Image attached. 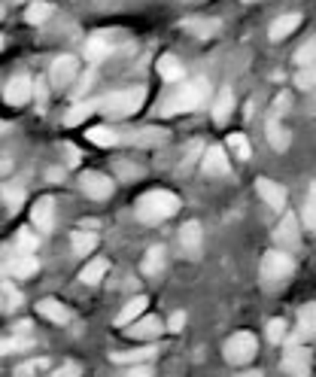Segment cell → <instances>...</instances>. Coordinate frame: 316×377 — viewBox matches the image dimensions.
<instances>
[{"label": "cell", "mask_w": 316, "mask_h": 377, "mask_svg": "<svg viewBox=\"0 0 316 377\" xmlns=\"http://www.w3.org/2000/svg\"><path fill=\"white\" fill-rule=\"evenodd\" d=\"M180 210V198L167 189H156V192H146V195L137 201V219L149 222V226H158V222L171 219L174 213Z\"/></svg>", "instance_id": "cell-1"}, {"label": "cell", "mask_w": 316, "mask_h": 377, "mask_svg": "<svg viewBox=\"0 0 316 377\" xmlns=\"http://www.w3.org/2000/svg\"><path fill=\"white\" fill-rule=\"evenodd\" d=\"M292 271H295V261H292V256L283 250H271V252H265V259H261V283H265L268 292L286 286Z\"/></svg>", "instance_id": "cell-2"}, {"label": "cell", "mask_w": 316, "mask_h": 377, "mask_svg": "<svg viewBox=\"0 0 316 377\" xmlns=\"http://www.w3.org/2000/svg\"><path fill=\"white\" fill-rule=\"evenodd\" d=\"M207 91H210V86H207L204 80H192V82H186V86L176 91L174 98H167L165 107H161V113H165V116H174V113H192V110H198V107L204 104Z\"/></svg>", "instance_id": "cell-3"}, {"label": "cell", "mask_w": 316, "mask_h": 377, "mask_svg": "<svg viewBox=\"0 0 316 377\" xmlns=\"http://www.w3.org/2000/svg\"><path fill=\"white\" fill-rule=\"evenodd\" d=\"M146 101V89H125V91H113V95H106L104 101H97V107H101V113H106V116L113 119H125L131 116V113H137Z\"/></svg>", "instance_id": "cell-4"}, {"label": "cell", "mask_w": 316, "mask_h": 377, "mask_svg": "<svg viewBox=\"0 0 316 377\" xmlns=\"http://www.w3.org/2000/svg\"><path fill=\"white\" fill-rule=\"evenodd\" d=\"M256 350H259V341H256V335H250V332H237L225 341V359L231 365H246L256 356Z\"/></svg>", "instance_id": "cell-5"}, {"label": "cell", "mask_w": 316, "mask_h": 377, "mask_svg": "<svg viewBox=\"0 0 316 377\" xmlns=\"http://www.w3.org/2000/svg\"><path fill=\"white\" fill-rule=\"evenodd\" d=\"M283 368L295 377H307L310 374V350L301 344H289L286 356H283Z\"/></svg>", "instance_id": "cell-6"}, {"label": "cell", "mask_w": 316, "mask_h": 377, "mask_svg": "<svg viewBox=\"0 0 316 377\" xmlns=\"http://www.w3.org/2000/svg\"><path fill=\"white\" fill-rule=\"evenodd\" d=\"M201 243H204V232H201V222H186L180 228V247L189 259H201Z\"/></svg>", "instance_id": "cell-7"}, {"label": "cell", "mask_w": 316, "mask_h": 377, "mask_svg": "<svg viewBox=\"0 0 316 377\" xmlns=\"http://www.w3.org/2000/svg\"><path fill=\"white\" fill-rule=\"evenodd\" d=\"M82 192H86L89 198H95V201H104V198L113 195V180L106 174H97V171H89L82 174Z\"/></svg>", "instance_id": "cell-8"}, {"label": "cell", "mask_w": 316, "mask_h": 377, "mask_svg": "<svg viewBox=\"0 0 316 377\" xmlns=\"http://www.w3.org/2000/svg\"><path fill=\"white\" fill-rule=\"evenodd\" d=\"M274 241H277V247H280L283 252L298 250V217H295V213H286V217H283V222L277 226V232H274Z\"/></svg>", "instance_id": "cell-9"}, {"label": "cell", "mask_w": 316, "mask_h": 377, "mask_svg": "<svg viewBox=\"0 0 316 377\" xmlns=\"http://www.w3.org/2000/svg\"><path fill=\"white\" fill-rule=\"evenodd\" d=\"M256 189H259V195L265 198L268 207H274V210L286 207V189H283L280 183H274V180H268V176H261V180H256Z\"/></svg>", "instance_id": "cell-10"}, {"label": "cell", "mask_w": 316, "mask_h": 377, "mask_svg": "<svg viewBox=\"0 0 316 377\" xmlns=\"http://www.w3.org/2000/svg\"><path fill=\"white\" fill-rule=\"evenodd\" d=\"M204 174L207 176H225V174H231V161L225 158V149H222V146H210V149H207Z\"/></svg>", "instance_id": "cell-11"}, {"label": "cell", "mask_w": 316, "mask_h": 377, "mask_svg": "<svg viewBox=\"0 0 316 377\" xmlns=\"http://www.w3.org/2000/svg\"><path fill=\"white\" fill-rule=\"evenodd\" d=\"M30 219H34L37 232H49L52 219H55V201H52V198H40V201L34 204V210H30Z\"/></svg>", "instance_id": "cell-12"}, {"label": "cell", "mask_w": 316, "mask_h": 377, "mask_svg": "<svg viewBox=\"0 0 316 377\" xmlns=\"http://www.w3.org/2000/svg\"><path fill=\"white\" fill-rule=\"evenodd\" d=\"M30 91H34V82H30L28 76H15L10 86H6V104H10V107H21V104H28Z\"/></svg>", "instance_id": "cell-13"}, {"label": "cell", "mask_w": 316, "mask_h": 377, "mask_svg": "<svg viewBox=\"0 0 316 377\" xmlns=\"http://www.w3.org/2000/svg\"><path fill=\"white\" fill-rule=\"evenodd\" d=\"M37 268H40L37 256H15L12 261H6V265L0 268V277H6V274H12V277H30V274H37Z\"/></svg>", "instance_id": "cell-14"}, {"label": "cell", "mask_w": 316, "mask_h": 377, "mask_svg": "<svg viewBox=\"0 0 316 377\" xmlns=\"http://www.w3.org/2000/svg\"><path fill=\"white\" fill-rule=\"evenodd\" d=\"M76 67H80V61L73 55H61L55 64H52V73H49L52 82H55V86H67V82L76 76Z\"/></svg>", "instance_id": "cell-15"}, {"label": "cell", "mask_w": 316, "mask_h": 377, "mask_svg": "<svg viewBox=\"0 0 316 377\" xmlns=\"http://www.w3.org/2000/svg\"><path fill=\"white\" fill-rule=\"evenodd\" d=\"M37 313L46 317L49 322H58V326L71 320V311H67L61 302H55V298H43V302H37Z\"/></svg>", "instance_id": "cell-16"}, {"label": "cell", "mask_w": 316, "mask_h": 377, "mask_svg": "<svg viewBox=\"0 0 316 377\" xmlns=\"http://www.w3.org/2000/svg\"><path fill=\"white\" fill-rule=\"evenodd\" d=\"M298 25H301V15L298 12H286V15H280V19L271 25V30H268V37L277 43V40H286V37L295 30Z\"/></svg>", "instance_id": "cell-17"}, {"label": "cell", "mask_w": 316, "mask_h": 377, "mask_svg": "<svg viewBox=\"0 0 316 377\" xmlns=\"http://www.w3.org/2000/svg\"><path fill=\"white\" fill-rule=\"evenodd\" d=\"M231 110H234V91L225 86L219 95H216V101H213V119H216V125H225L228 116H231Z\"/></svg>", "instance_id": "cell-18"}, {"label": "cell", "mask_w": 316, "mask_h": 377, "mask_svg": "<svg viewBox=\"0 0 316 377\" xmlns=\"http://www.w3.org/2000/svg\"><path fill=\"white\" fill-rule=\"evenodd\" d=\"M146 304H149V298H146V295L131 298V302H128L125 307H122V313H119V317H115V322H119V326H131V322H134V320H140V317H143Z\"/></svg>", "instance_id": "cell-19"}, {"label": "cell", "mask_w": 316, "mask_h": 377, "mask_svg": "<svg viewBox=\"0 0 316 377\" xmlns=\"http://www.w3.org/2000/svg\"><path fill=\"white\" fill-rule=\"evenodd\" d=\"M161 329H165V326H161L158 317H143V320H134V322H131L128 335H134V338H158Z\"/></svg>", "instance_id": "cell-20"}, {"label": "cell", "mask_w": 316, "mask_h": 377, "mask_svg": "<svg viewBox=\"0 0 316 377\" xmlns=\"http://www.w3.org/2000/svg\"><path fill=\"white\" fill-rule=\"evenodd\" d=\"M183 28H186L189 34L201 37V40L219 34V21H213V19H186V21H183Z\"/></svg>", "instance_id": "cell-21"}, {"label": "cell", "mask_w": 316, "mask_h": 377, "mask_svg": "<svg viewBox=\"0 0 316 377\" xmlns=\"http://www.w3.org/2000/svg\"><path fill=\"white\" fill-rule=\"evenodd\" d=\"M268 140H271V146L277 152H286L289 149V143H292V137H289V131L280 125L277 119L268 122Z\"/></svg>", "instance_id": "cell-22"}, {"label": "cell", "mask_w": 316, "mask_h": 377, "mask_svg": "<svg viewBox=\"0 0 316 377\" xmlns=\"http://www.w3.org/2000/svg\"><path fill=\"white\" fill-rule=\"evenodd\" d=\"M106 259H95V261H89L86 268L80 271V280L86 283V286H95V283H101L104 280V274H106Z\"/></svg>", "instance_id": "cell-23"}, {"label": "cell", "mask_w": 316, "mask_h": 377, "mask_svg": "<svg viewBox=\"0 0 316 377\" xmlns=\"http://www.w3.org/2000/svg\"><path fill=\"white\" fill-rule=\"evenodd\" d=\"M158 76L167 82H176L183 80V61H176L174 55H161L158 58Z\"/></svg>", "instance_id": "cell-24"}, {"label": "cell", "mask_w": 316, "mask_h": 377, "mask_svg": "<svg viewBox=\"0 0 316 377\" xmlns=\"http://www.w3.org/2000/svg\"><path fill=\"white\" fill-rule=\"evenodd\" d=\"M316 335V302L307 304L301 313H298V338H313Z\"/></svg>", "instance_id": "cell-25"}, {"label": "cell", "mask_w": 316, "mask_h": 377, "mask_svg": "<svg viewBox=\"0 0 316 377\" xmlns=\"http://www.w3.org/2000/svg\"><path fill=\"white\" fill-rule=\"evenodd\" d=\"M52 12H55V6L46 3V0H37V3H30V6H28L25 19L30 21V25H43V21H49V19H52Z\"/></svg>", "instance_id": "cell-26"}, {"label": "cell", "mask_w": 316, "mask_h": 377, "mask_svg": "<svg viewBox=\"0 0 316 377\" xmlns=\"http://www.w3.org/2000/svg\"><path fill=\"white\" fill-rule=\"evenodd\" d=\"M97 247V235L95 232H76L73 235V252L76 256H89Z\"/></svg>", "instance_id": "cell-27"}, {"label": "cell", "mask_w": 316, "mask_h": 377, "mask_svg": "<svg viewBox=\"0 0 316 377\" xmlns=\"http://www.w3.org/2000/svg\"><path fill=\"white\" fill-rule=\"evenodd\" d=\"M106 55H110V43L104 37H91L86 43V61H104Z\"/></svg>", "instance_id": "cell-28"}, {"label": "cell", "mask_w": 316, "mask_h": 377, "mask_svg": "<svg viewBox=\"0 0 316 377\" xmlns=\"http://www.w3.org/2000/svg\"><path fill=\"white\" fill-rule=\"evenodd\" d=\"M86 137H89V140L95 143V146H115V143H119V134H115L113 128H104V125L91 128Z\"/></svg>", "instance_id": "cell-29"}, {"label": "cell", "mask_w": 316, "mask_h": 377, "mask_svg": "<svg viewBox=\"0 0 316 377\" xmlns=\"http://www.w3.org/2000/svg\"><path fill=\"white\" fill-rule=\"evenodd\" d=\"M161 268H165V247H152L143 259V271L146 274H158Z\"/></svg>", "instance_id": "cell-30"}, {"label": "cell", "mask_w": 316, "mask_h": 377, "mask_svg": "<svg viewBox=\"0 0 316 377\" xmlns=\"http://www.w3.org/2000/svg\"><path fill=\"white\" fill-rule=\"evenodd\" d=\"M95 107L97 104H76V107H71V113L64 116V125L73 128V125H80V122H86L91 113H95Z\"/></svg>", "instance_id": "cell-31"}, {"label": "cell", "mask_w": 316, "mask_h": 377, "mask_svg": "<svg viewBox=\"0 0 316 377\" xmlns=\"http://www.w3.org/2000/svg\"><path fill=\"white\" fill-rule=\"evenodd\" d=\"M228 149L234 152L241 161H246V158H252V149H250V140H246L243 134H228Z\"/></svg>", "instance_id": "cell-32"}, {"label": "cell", "mask_w": 316, "mask_h": 377, "mask_svg": "<svg viewBox=\"0 0 316 377\" xmlns=\"http://www.w3.org/2000/svg\"><path fill=\"white\" fill-rule=\"evenodd\" d=\"M156 356L152 347H143V350H131V353H113V362H146V359Z\"/></svg>", "instance_id": "cell-33"}, {"label": "cell", "mask_w": 316, "mask_h": 377, "mask_svg": "<svg viewBox=\"0 0 316 377\" xmlns=\"http://www.w3.org/2000/svg\"><path fill=\"white\" fill-rule=\"evenodd\" d=\"M301 217H304V226L307 228H316V180L310 183V192H307V201H304Z\"/></svg>", "instance_id": "cell-34"}, {"label": "cell", "mask_w": 316, "mask_h": 377, "mask_svg": "<svg viewBox=\"0 0 316 377\" xmlns=\"http://www.w3.org/2000/svg\"><path fill=\"white\" fill-rule=\"evenodd\" d=\"M28 347H34L30 338H0V356L15 353V350H28Z\"/></svg>", "instance_id": "cell-35"}, {"label": "cell", "mask_w": 316, "mask_h": 377, "mask_svg": "<svg viewBox=\"0 0 316 377\" xmlns=\"http://www.w3.org/2000/svg\"><path fill=\"white\" fill-rule=\"evenodd\" d=\"M295 61L301 67H310V64H316V37H310V40H307L301 49L295 52Z\"/></svg>", "instance_id": "cell-36"}, {"label": "cell", "mask_w": 316, "mask_h": 377, "mask_svg": "<svg viewBox=\"0 0 316 377\" xmlns=\"http://www.w3.org/2000/svg\"><path fill=\"white\" fill-rule=\"evenodd\" d=\"M15 247H19L21 256H30V252H37V235L19 232V237H15Z\"/></svg>", "instance_id": "cell-37"}, {"label": "cell", "mask_w": 316, "mask_h": 377, "mask_svg": "<svg viewBox=\"0 0 316 377\" xmlns=\"http://www.w3.org/2000/svg\"><path fill=\"white\" fill-rule=\"evenodd\" d=\"M295 86H301V89H316V64L301 67V71H298Z\"/></svg>", "instance_id": "cell-38"}, {"label": "cell", "mask_w": 316, "mask_h": 377, "mask_svg": "<svg viewBox=\"0 0 316 377\" xmlns=\"http://www.w3.org/2000/svg\"><path fill=\"white\" fill-rule=\"evenodd\" d=\"M268 338H271L274 344L286 341V322H283V320H271V322H268Z\"/></svg>", "instance_id": "cell-39"}, {"label": "cell", "mask_w": 316, "mask_h": 377, "mask_svg": "<svg viewBox=\"0 0 316 377\" xmlns=\"http://www.w3.org/2000/svg\"><path fill=\"white\" fill-rule=\"evenodd\" d=\"M3 201L10 204L12 210H19V204L25 201V192H21L19 186H6V189H3Z\"/></svg>", "instance_id": "cell-40"}, {"label": "cell", "mask_w": 316, "mask_h": 377, "mask_svg": "<svg viewBox=\"0 0 316 377\" xmlns=\"http://www.w3.org/2000/svg\"><path fill=\"white\" fill-rule=\"evenodd\" d=\"M55 377H82V368L76 365V362H67V365H61V368H58Z\"/></svg>", "instance_id": "cell-41"}, {"label": "cell", "mask_w": 316, "mask_h": 377, "mask_svg": "<svg viewBox=\"0 0 316 377\" xmlns=\"http://www.w3.org/2000/svg\"><path fill=\"white\" fill-rule=\"evenodd\" d=\"M43 368V359H34V362H25V365H19V377H28V374H34V371H40Z\"/></svg>", "instance_id": "cell-42"}, {"label": "cell", "mask_w": 316, "mask_h": 377, "mask_svg": "<svg viewBox=\"0 0 316 377\" xmlns=\"http://www.w3.org/2000/svg\"><path fill=\"white\" fill-rule=\"evenodd\" d=\"M183 326H186V313H180L176 311L171 320H167V329H171V332H183Z\"/></svg>", "instance_id": "cell-43"}, {"label": "cell", "mask_w": 316, "mask_h": 377, "mask_svg": "<svg viewBox=\"0 0 316 377\" xmlns=\"http://www.w3.org/2000/svg\"><path fill=\"white\" fill-rule=\"evenodd\" d=\"M43 107H46V89H43V82H37V110L43 113Z\"/></svg>", "instance_id": "cell-44"}, {"label": "cell", "mask_w": 316, "mask_h": 377, "mask_svg": "<svg viewBox=\"0 0 316 377\" xmlns=\"http://www.w3.org/2000/svg\"><path fill=\"white\" fill-rule=\"evenodd\" d=\"M128 377H152V371L146 365H137V368H131V374Z\"/></svg>", "instance_id": "cell-45"}, {"label": "cell", "mask_w": 316, "mask_h": 377, "mask_svg": "<svg viewBox=\"0 0 316 377\" xmlns=\"http://www.w3.org/2000/svg\"><path fill=\"white\" fill-rule=\"evenodd\" d=\"M277 113H280V116H283V113H286V107H289V95H280V98H277Z\"/></svg>", "instance_id": "cell-46"}, {"label": "cell", "mask_w": 316, "mask_h": 377, "mask_svg": "<svg viewBox=\"0 0 316 377\" xmlns=\"http://www.w3.org/2000/svg\"><path fill=\"white\" fill-rule=\"evenodd\" d=\"M241 377H261V371H246V374H241Z\"/></svg>", "instance_id": "cell-47"}, {"label": "cell", "mask_w": 316, "mask_h": 377, "mask_svg": "<svg viewBox=\"0 0 316 377\" xmlns=\"http://www.w3.org/2000/svg\"><path fill=\"white\" fill-rule=\"evenodd\" d=\"M6 128H10V125H6V122H0V131H6Z\"/></svg>", "instance_id": "cell-48"}, {"label": "cell", "mask_w": 316, "mask_h": 377, "mask_svg": "<svg viewBox=\"0 0 316 377\" xmlns=\"http://www.w3.org/2000/svg\"><path fill=\"white\" fill-rule=\"evenodd\" d=\"M0 49H3V37H0Z\"/></svg>", "instance_id": "cell-49"}, {"label": "cell", "mask_w": 316, "mask_h": 377, "mask_svg": "<svg viewBox=\"0 0 316 377\" xmlns=\"http://www.w3.org/2000/svg\"><path fill=\"white\" fill-rule=\"evenodd\" d=\"M246 3H256V0H246Z\"/></svg>", "instance_id": "cell-50"}]
</instances>
